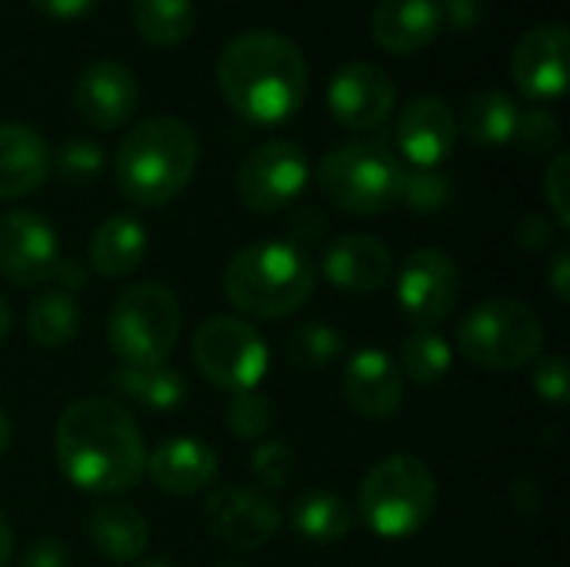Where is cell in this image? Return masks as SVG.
Returning a JSON list of instances; mask_svg holds the SVG:
<instances>
[{
  "instance_id": "obj_28",
  "label": "cell",
  "mask_w": 570,
  "mask_h": 567,
  "mask_svg": "<svg viewBox=\"0 0 570 567\" xmlns=\"http://www.w3.org/2000/svg\"><path fill=\"white\" fill-rule=\"evenodd\" d=\"M80 331V307L67 291H43L27 307V334L40 348H63Z\"/></svg>"
},
{
  "instance_id": "obj_16",
  "label": "cell",
  "mask_w": 570,
  "mask_h": 567,
  "mask_svg": "<svg viewBox=\"0 0 570 567\" xmlns=\"http://www.w3.org/2000/svg\"><path fill=\"white\" fill-rule=\"evenodd\" d=\"M458 117L454 110L441 100V97H417L411 100L394 127V140L397 150L404 154V160H411V167H438L444 164L454 147H458Z\"/></svg>"
},
{
  "instance_id": "obj_36",
  "label": "cell",
  "mask_w": 570,
  "mask_h": 567,
  "mask_svg": "<svg viewBox=\"0 0 570 567\" xmlns=\"http://www.w3.org/2000/svg\"><path fill=\"white\" fill-rule=\"evenodd\" d=\"M514 140H518L528 154H551V150L558 147V140H561L558 117H554L551 110H544V107L521 110Z\"/></svg>"
},
{
  "instance_id": "obj_42",
  "label": "cell",
  "mask_w": 570,
  "mask_h": 567,
  "mask_svg": "<svg viewBox=\"0 0 570 567\" xmlns=\"http://www.w3.org/2000/svg\"><path fill=\"white\" fill-rule=\"evenodd\" d=\"M53 281L60 284V291H80V287H87V281H90V267L83 264V261H77V257H63L60 264H57V274H53Z\"/></svg>"
},
{
  "instance_id": "obj_1",
  "label": "cell",
  "mask_w": 570,
  "mask_h": 567,
  "mask_svg": "<svg viewBox=\"0 0 570 567\" xmlns=\"http://www.w3.org/2000/svg\"><path fill=\"white\" fill-rule=\"evenodd\" d=\"M53 458L77 491L97 498L130 491L147 471V448L137 421L110 398H83L60 414Z\"/></svg>"
},
{
  "instance_id": "obj_34",
  "label": "cell",
  "mask_w": 570,
  "mask_h": 567,
  "mask_svg": "<svg viewBox=\"0 0 570 567\" xmlns=\"http://www.w3.org/2000/svg\"><path fill=\"white\" fill-rule=\"evenodd\" d=\"M451 201V184L438 167H411L404 174V187H401V204H407L417 214H431L441 211Z\"/></svg>"
},
{
  "instance_id": "obj_5",
  "label": "cell",
  "mask_w": 570,
  "mask_h": 567,
  "mask_svg": "<svg viewBox=\"0 0 570 567\" xmlns=\"http://www.w3.org/2000/svg\"><path fill=\"white\" fill-rule=\"evenodd\" d=\"M438 508V481L414 454H394L371 468L357 495L361 521L387 541L417 535Z\"/></svg>"
},
{
  "instance_id": "obj_32",
  "label": "cell",
  "mask_w": 570,
  "mask_h": 567,
  "mask_svg": "<svg viewBox=\"0 0 570 567\" xmlns=\"http://www.w3.org/2000/svg\"><path fill=\"white\" fill-rule=\"evenodd\" d=\"M274 421H277L274 404H271L264 394H257V391H240V394H234V401H230V408H227V428H230L234 438H240V441H257V438H264V434L274 428Z\"/></svg>"
},
{
  "instance_id": "obj_9",
  "label": "cell",
  "mask_w": 570,
  "mask_h": 567,
  "mask_svg": "<svg viewBox=\"0 0 570 567\" xmlns=\"http://www.w3.org/2000/svg\"><path fill=\"white\" fill-rule=\"evenodd\" d=\"M267 341L261 331L240 317H207L194 334V364L207 384L230 394L254 391L267 374Z\"/></svg>"
},
{
  "instance_id": "obj_33",
  "label": "cell",
  "mask_w": 570,
  "mask_h": 567,
  "mask_svg": "<svg viewBox=\"0 0 570 567\" xmlns=\"http://www.w3.org/2000/svg\"><path fill=\"white\" fill-rule=\"evenodd\" d=\"M50 170H57V177L70 184H87L104 170V147L83 137H73L50 154Z\"/></svg>"
},
{
  "instance_id": "obj_27",
  "label": "cell",
  "mask_w": 570,
  "mask_h": 567,
  "mask_svg": "<svg viewBox=\"0 0 570 567\" xmlns=\"http://www.w3.org/2000/svg\"><path fill=\"white\" fill-rule=\"evenodd\" d=\"M291 525L301 538L317 545L344 541L354 528V508L334 491H307L291 505Z\"/></svg>"
},
{
  "instance_id": "obj_30",
  "label": "cell",
  "mask_w": 570,
  "mask_h": 567,
  "mask_svg": "<svg viewBox=\"0 0 570 567\" xmlns=\"http://www.w3.org/2000/svg\"><path fill=\"white\" fill-rule=\"evenodd\" d=\"M451 364H454V351L434 328H417L401 344V374H407L421 388L441 384Z\"/></svg>"
},
{
  "instance_id": "obj_17",
  "label": "cell",
  "mask_w": 570,
  "mask_h": 567,
  "mask_svg": "<svg viewBox=\"0 0 570 567\" xmlns=\"http://www.w3.org/2000/svg\"><path fill=\"white\" fill-rule=\"evenodd\" d=\"M140 104V84L120 60H94L77 80V110L87 124L114 130L134 117Z\"/></svg>"
},
{
  "instance_id": "obj_11",
  "label": "cell",
  "mask_w": 570,
  "mask_h": 567,
  "mask_svg": "<svg viewBox=\"0 0 570 567\" xmlns=\"http://www.w3.org/2000/svg\"><path fill=\"white\" fill-rule=\"evenodd\" d=\"M461 301V271L438 247H417L397 271V304L417 328H434Z\"/></svg>"
},
{
  "instance_id": "obj_37",
  "label": "cell",
  "mask_w": 570,
  "mask_h": 567,
  "mask_svg": "<svg viewBox=\"0 0 570 567\" xmlns=\"http://www.w3.org/2000/svg\"><path fill=\"white\" fill-rule=\"evenodd\" d=\"M531 384H534V394H538L541 401H548V404H554V408H564L570 398L568 361H564L561 354H548V358H541V361L534 364V378H531Z\"/></svg>"
},
{
  "instance_id": "obj_8",
  "label": "cell",
  "mask_w": 570,
  "mask_h": 567,
  "mask_svg": "<svg viewBox=\"0 0 570 567\" xmlns=\"http://www.w3.org/2000/svg\"><path fill=\"white\" fill-rule=\"evenodd\" d=\"M180 338V304L164 284H134L127 287L107 314L110 351L130 364H164Z\"/></svg>"
},
{
  "instance_id": "obj_49",
  "label": "cell",
  "mask_w": 570,
  "mask_h": 567,
  "mask_svg": "<svg viewBox=\"0 0 570 567\" xmlns=\"http://www.w3.org/2000/svg\"><path fill=\"white\" fill-rule=\"evenodd\" d=\"M137 567H174V565H167V561H144V565H137Z\"/></svg>"
},
{
  "instance_id": "obj_29",
  "label": "cell",
  "mask_w": 570,
  "mask_h": 567,
  "mask_svg": "<svg viewBox=\"0 0 570 567\" xmlns=\"http://www.w3.org/2000/svg\"><path fill=\"white\" fill-rule=\"evenodd\" d=\"M134 27L154 47H177L194 30V0H134Z\"/></svg>"
},
{
  "instance_id": "obj_43",
  "label": "cell",
  "mask_w": 570,
  "mask_h": 567,
  "mask_svg": "<svg viewBox=\"0 0 570 567\" xmlns=\"http://www.w3.org/2000/svg\"><path fill=\"white\" fill-rule=\"evenodd\" d=\"M548 281H551V291L561 304L570 301V254L561 247L551 261V271H548Z\"/></svg>"
},
{
  "instance_id": "obj_19",
  "label": "cell",
  "mask_w": 570,
  "mask_h": 567,
  "mask_svg": "<svg viewBox=\"0 0 570 567\" xmlns=\"http://www.w3.org/2000/svg\"><path fill=\"white\" fill-rule=\"evenodd\" d=\"M344 398L364 418H391L404 401V374L381 348H361L344 364Z\"/></svg>"
},
{
  "instance_id": "obj_46",
  "label": "cell",
  "mask_w": 570,
  "mask_h": 567,
  "mask_svg": "<svg viewBox=\"0 0 570 567\" xmlns=\"http://www.w3.org/2000/svg\"><path fill=\"white\" fill-rule=\"evenodd\" d=\"M10 555H13V531H10L7 518L0 515V567L10 565Z\"/></svg>"
},
{
  "instance_id": "obj_24",
  "label": "cell",
  "mask_w": 570,
  "mask_h": 567,
  "mask_svg": "<svg viewBox=\"0 0 570 567\" xmlns=\"http://www.w3.org/2000/svg\"><path fill=\"white\" fill-rule=\"evenodd\" d=\"M107 388L117 391L120 398L147 408V411H157V414L177 411L187 398L184 374L167 368V364H147V368L124 364V368L107 374Z\"/></svg>"
},
{
  "instance_id": "obj_44",
  "label": "cell",
  "mask_w": 570,
  "mask_h": 567,
  "mask_svg": "<svg viewBox=\"0 0 570 567\" xmlns=\"http://www.w3.org/2000/svg\"><path fill=\"white\" fill-rule=\"evenodd\" d=\"M441 17H451L454 27H468L481 17V7H478V0H444Z\"/></svg>"
},
{
  "instance_id": "obj_13",
  "label": "cell",
  "mask_w": 570,
  "mask_h": 567,
  "mask_svg": "<svg viewBox=\"0 0 570 567\" xmlns=\"http://www.w3.org/2000/svg\"><path fill=\"white\" fill-rule=\"evenodd\" d=\"M204 528L237 551H257L277 535L281 511L267 495L244 485H230L207 498Z\"/></svg>"
},
{
  "instance_id": "obj_6",
  "label": "cell",
  "mask_w": 570,
  "mask_h": 567,
  "mask_svg": "<svg viewBox=\"0 0 570 567\" xmlns=\"http://www.w3.org/2000/svg\"><path fill=\"white\" fill-rule=\"evenodd\" d=\"M404 160L381 140H357L324 154L317 184L324 197L354 217H374L401 204Z\"/></svg>"
},
{
  "instance_id": "obj_41",
  "label": "cell",
  "mask_w": 570,
  "mask_h": 567,
  "mask_svg": "<svg viewBox=\"0 0 570 567\" xmlns=\"http://www.w3.org/2000/svg\"><path fill=\"white\" fill-rule=\"evenodd\" d=\"M30 3L50 20H77L87 10H94L97 0H30Z\"/></svg>"
},
{
  "instance_id": "obj_7",
  "label": "cell",
  "mask_w": 570,
  "mask_h": 567,
  "mask_svg": "<svg viewBox=\"0 0 570 567\" xmlns=\"http://www.w3.org/2000/svg\"><path fill=\"white\" fill-rule=\"evenodd\" d=\"M461 354L484 371H518L538 361L544 331L538 314L514 297H488L458 328Z\"/></svg>"
},
{
  "instance_id": "obj_31",
  "label": "cell",
  "mask_w": 570,
  "mask_h": 567,
  "mask_svg": "<svg viewBox=\"0 0 570 567\" xmlns=\"http://www.w3.org/2000/svg\"><path fill=\"white\" fill-rule=\"evenodd\" d=\"M344 351V338L324 324V321H311V324H301L297 331H291L287 338V354L297 368H307V371H321L327 368L337 354Z\"/></svg>"
},
{
  "instance_id": "obj_4",
  "label": "cell",
  "mask_w": 570,
  "mask_h": 567,
  "mask_svg": "<svg viewBox=\"0 0 570 567\" xmlns=\"http://www.w3.org/2000/svg\"><path fill=\"white\" fill-rule=\"evenodd\" d=\"M317 287V267L291 241H257L237 251L224 271L227 301L250 317H287Z\"/></svg>"
},
{
  "instance_id": "obj_45",
  "label": "cell",
  "mask_w": 570,
  "mask_h": 567,
  "mask_svg": "<svg viewBox=\"0 0 570 567\" xmlns=\"http://www.w3.org/2000/svg\"><path fill=\"white\" fill-rule=\"evenodd\" d=\"M324 234V217L317 214V211H307V214H301L297 221H294V237L297 241H291V244H311V241H317Z\"/></svg>"
},
{
  "instance_id": "obj_3",
  "label": "cell",
  "mask_w": 570,
  "mask_h": 567,
  "mask_svg": "<svg viewBox=\"0 0 570 567\" xmlns=\"http://www.w3.org/2000/svg\"><path fill=\"white\" fill-rule=\"evenodd\" d=\"M197 137L170 114H157L130 127L114 157V177L127 201L160 207L174 201L197 170Z\"/></svg>"
},
{
  "instance_id": "obj_20",
  "label": "cell",
  "mask_w": 570,
  "mask_h": 567,
  "mask_svg": "<svg viewBox=\"0 0 570 567\" xmlns=\"http://www.w3.org/2000/svg\"><path fill=\"white\" fill-rule=\"evenodd\" d=\"M147 475L164 495L190 498L214 485L217 454L210 444H204L197 438H174L147 454Z\"/></svg>"
},
{
  "instance_id": "obj_12",
  "label": "cell",
  "mask_w": 570,
  "mask_h": 567,
  "mask_svg": "<svg viewBox=\"0 0 570 567\" xmlns=\"http://www.w3.org/2000/svg\"><path fill=\"white\" fill-rule=\"evenodd\" d=\"M60 264L57 231L33 211L0 214V274L17 287L53 281Z\"/></svg>"
},
{
  "instance_id": "obj_25",
  "label": "cell",
  "mask_w": 570,
  "mask_h": 567,
  "mask_svg": "<svg viewBox=\"0 0 570 567\" xmlns=\"http://www.w3.org/2000/svg\"><path fill=\"white\" fill-rule=\"evenodd\" d=\"M87 538L110 561H137L150 545V525L130 505H100L87 521Z\"/></svg>"
},
{
  "instance_id": "obj_50",
  "label": "cell",
  "mask_w": 570,
  "mask_h": 567,
  "mask_svg": "<svg viewBox=\"0 0 570 567\" xmlns=\"http://www.w3.org/2000/svg\"><path fill=\"white\" fill-rule=\"evenodd\" d=\"M224 567H240V565H224Z\"/></svg>"
},
{
  "instance_id": "obj_10",
  "label": "cell",
  "mask_w": 570,
  "mask_h": 567,
  "mask_svg": "<svg viewBox=\"0 0 570 567\" xmlns=\"http://www.w3.org/2000/svg\"><path fill=\"white\" fill-rule=\"evenodd\" d=\"M311 177V160L294 140H267L250 150L237 170V194L257 214H277L294 204Z\"/></svg>"
},
{
  "instance_id": "obj_26",
  "label": "cell",
  "mask_w": 570,
  "mask_h": 567,
  "mask_svg": "<svg viewBox=\"0 0 570 567\" xmlns=\"http://www.w3.org/2000/svg\"><path fill=\"white\" fill-rule=\"evenodd\" d=\"M518 104L504 90H474L464 100V110L458 117V134H464L478 147H501L514 140L518 130Z\"/></svg>"
},
{
  "instance_id": "obj_2",
  "label": "cell",
  "mask_w": 570,
  "mask_h": 567,
  "mask_svg": "<svg viewBox=\"0 0 570 567\" xmlns=\"http://www.w3.org/2000/svg\"><path fill=\"white\" fill-rule=\"evenodd\" d=\"M217 84L237 117L274 127L301 110L307 97V60L291 37L247 30L220 50Z\"/></svg>"
},
{
  "instance_id": "obj_40",
  "label": "cell",
  "mask_w": 570,
  "mask_h": 567,
  "mask_svg": "<svg viewBox=\"0 0 570 567\" xmlns=\"http://www.w3.org/2000/svg\"><path fill=\"white\" fill-rule=\"evenodd\" d=\"M20 567H70V551H67V545H60L57 538H37V541L23 551Z\"/></svg>"
},
{
  "instance_id": "obj_39",
  "label": "cell",
  "mask_w": 570,
  "mask_h": 567,
  "mask_svg": "<svg viewBox=\"0 0 570 567\" xmlns=\"http://www.w3.org/2000/svg\"><path fill=\"white\" fill-rule=\"evenodd\" d=\"M554 237H558V231H554V224H551L544 214H528V217L518 224V231H514L518 247H524V251H531V254L548 251V247L554 244Z\"/></svg>"
},
{
  "instance_id": "obj_15",
  "label": "cell",
  "mask_w": 570,
  "mask_h": 567,
  "mask_svg": "<svg viewBox=\"0 0 570 567\" xmlns=\"http://www.w3.org/2000/svg\"><path fill=\"white\" fill-rule=\"evenodd\" d=\"M568 43V27H561V23H538L518 40V47L511 53V74L524 97H531V100L564 97Z\"/></svg>"
},
{
  "instance_id": "obj_35",
  "label": "cell",
  "mask_w": 570,
  "mask_h": 567,
  "mask_svg": "<svg viewBox=\"0 0 570 567\" xmlns=\"http://www.w3.org/2000/svg\"><path fill=\"white\" fill-rule=\"evenodd\" d=\"M247 468L261 488H284L294 475V451L284 441H267L250 454Z\"/></svg>"
},
{
  "instance_id": "obj_48",
  "label": "cell",
  "mask_w": 570,
  "mask_h": 567,
  "mask_svg": "<svg viewBox=\"0 0 570 567\" xmlns=\"http://www.w3.org/2000/svg\"><path fill=\"white\" fill-rule=\"evenodd\" d=\"M10 441H13V428H10V418H7V414L0 411V458L7 454Z\"/></svg>"
},
{
  "instance_id": "obj_38",
  "label": "cell",
  "mask_w": 570,
  "mask_h": 567,
  "mask_svg": "<svg viewBox=\"0 0 570 567\" xmlns=\"http://www.w3.org/2000/svg\"><path fill=\"white\" fill-rule=\"evenodd\" d=\"M544 194H548V204L558 217V227L564 231L570 227V154L561 150L554 154V160L548 164V174H544Z\"/></svg>"
},
{
  "instance_id": "obj_21",
  "label": "cell",
  "mask_w": 570,
  "mask_h": 567,
  "mask_svg": "<svg viewBox=\"0 0 570 567\" xmlns=\"http://www.w3.org/2000/svg\"><path fill=\"white\" fill-rule=\"evenodd\" d=\"M50 174V147L30 124H0V201L33 194Z\"/></svg>"
},
{
  "instance_id": "obj_23",
  "label": "cell",
  "mask_w": 570,
  "mask_h": 567,
  "mask_svg": "<svg viewBox=\"0 0 570 567\" xmlns=\"http://www.w3.org/2000/svg\"><path fill=\"white\" fill-rule=\"evenodd\" d=\"M147 257V227L134 214L107 217L90 237V267L100 277H127Z\"/></svg>"
},
{
  "instance_id": "obj_47",
  "label": "cell",
  "mask_w": 570,
  "mask_h": 567,
  "mask_svg": "<svg viewBox=\"0 0 570 567\" xmlns=\"http://www.w3.org/2000/svg\"><path fill=\"white\" fill-rule=\"evenodd\" d=\"M10 324H13V311H10L7 297L0 294V344H3V341H7V334H10Z\"/></svg>"
},
{
  "instance_id": "obj_18",
  "label": "cell",
  "mask_w": 570,
  "mask_h": 567,
  "mask_svg": "<svg viewBox=\"0 0 570 567\" xmlns=\"http://www.w3.org/2000/svg\"><path fill=\"white\" fill-rule=\"evenodd\" d=\"M321 274L347 294H374L391 281L394 254L374 234H344L327 244Z\"/></svg>"
},
{
  "instance_id": "obj_14",
  "label": "cell",
  "mask_w": 570,
  "mask_h": 567,
  "mask_svg": "<svg viewBox=\"0 0 570 567\" xmlns=\"http://www.w3.org/2000/svg\"><path fill=\"white\" fill-rule=\"evenodd\" d=\"M394 80L371 60L344 63L327 84V107L334 120L351 130H377L394 114Z\"/></svg>"
},
{
  "instance_id": "obj_22",
  "label": "cell",
  "mask_w": 570,
  "mask_h": 567,
  "mask_svg": "<svg viewBox=\"0 0 570 567\" xmlns=\"http://www.w3.org/2000/svg\"><path fill=\"white\" fill-rule=\"evenodd\" d=\"M441 23L438 0H381L371 17V33L391 53H417L438 37Z\"/></svg>"
}]
</instances>
